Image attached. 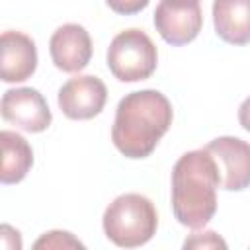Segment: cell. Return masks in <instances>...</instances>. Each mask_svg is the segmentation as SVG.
I'll use <instances>...</instances> for the list:
<instances>
[{
	"mask_svg": "<svg viewBox=\"0 0 250 250\" xmlns=\"http://www.w3.org/2000/svg\"><path fill=\"white\" fill-rule=\"evenodd\" d=\"M172 117V104L162 92H131L117 104L111 141L123 156L146 158L170 129Z\"/></svg>",
	"mask_w": 250,
	"mask_h": 250,
	"instance_id": "cell-1",
	"label": "cell"
},
{
	"mask_svg": "<svg viewBox=\"0 0 250 250\" xmlns=\"http://www.w3.org/2000/svg\"><path fill=\"white\" fill-rule=\"evenodd\" d=\"M217 188H221V172L207 148L182 154L172 170L176 221L193 230L203 229L217 211Z\"/></svg>",
	"mask_w": 250,
	"mask_h": 250,
	"instance_id": "cell-2",
	"label": "cell"
},
{
	"mask_svg": "<svg viewBox=\"0 0 250 250\" xmlns=\"http://www.w3.org/2000/svg\"><path fill=\"white\" fill-rule=\"evenodd\" d=\"M104 232L119 248L146 244L158 229V215L152 201L141 193H123L104 211Z\"/></svg>",
	"mask_w": 250,
	"mask_h": 250,
	"instance_id": "cell-3",
	"label": "cell"
},
{
	"mask_svg": "<svg viewBox=\"0 0 250 250\" xmlns=\"http://www.w3.org/2000/svg\"><path fill=\"white\" fill-rule=\"evenodd\" d=\"M158 51L152 39L137 27L117 33L107 49V68L119 82H139L152 76Z\"/></svg>",
	"mask_w": 250,
	"mask_h": 250,
	"instance_id": "cell-4",
	"label": "cell"
},
{
	"mask_svg": "<svg viewBox=\"0 0 250 250\" xmlns=\"http://www.w3.org/2000/svg\"><path fill=\"white\" fill-rule=\"evenodd\" d=\"M154 27L170 45L191 43L203 27L199 0H160L154 10Z\"/></svg>",
	"mask_w": 250,
	"mask_h": 250,
	"instance_id": "cell-5",
	"label": "cell"
},
{
	"mask_svg": "<svg viewBox=\"0 0 250 250\" xmlns=\"http://www.w3.org/2000/svg\"><path fill=\"white\" fill-rule=\"evenodd\" d=\"M57 102L68 119L86 121L102 113L107 102V88L102 78L94 74H80L59 88Z\"/></svg>",
	"mask_w": 250,
	"mask_h": 250,
	"instance_id": "cell-6",
	"label": "cell"
},
{
	"mask_svg": "<svg viewBox=\"0 0 250 250\" xmlns=\"http://www.w3.org/2000/svg\"><path fill=\"white\" fill-rule=\"evenodd\" d=\"M0 111L4 121L25 133H41L53 121L47 100L35 88L6 90L0 102Z\"/></svg>",
	"mask_w": 250,
	"mask_h": 250,
	"instance_id": "cell-7",
	"label": "cell"
},
{
	"mask_svg": "<svg viewBox=\"0 0 250 250\" xmlns=\"http://www.w3.org/2000/svg\"><path fill=\"white\" fill-rule=\"evenodd\" d=\"M205 148L217 160L223 189L242 191L250 186V143L238 137H217Z\"/></svg>",
	"mask_w": 250,
	"mask_h": 250,
	"instance_id": "cell-8",
	"label": "cell"
},
{
	"mask_svg": "<svg viewBox=\"0 0 250 250\" xmlns=\"http://www.w3.org/2000/svg\"><path fill=\"white\" fill-rule=\"evenodd\" d=\"M49 53L55 66L62 72H80L92 59V39L86 27L64 23L57 27L49 41Z\"/></svg>",
	"mask_w": 250,
	"mask_h": 250,
	"instance_id": "cell-9",
	"label": "cell"
},
{
	"mask_svg": "<svg viewBox=\"0 0 250 250\" xmlns=\"http://www.w3.org/2000/svg\"><path fill=\"white\" fill-rule=\"evenodd\" d=\"M0 74L6 84L31 78L37 68L35 41L21 31H4L0 37Z\"/></svg>",
	"mask_w": 250,
	"mask_h": 250,
	"instance_id": "cell-10",
	"label": "cell"
},
{
	"mask_svg": "<svg viewBox=\"0 0 250 250\" xmlns=\"http://www.w3.org/2000/svg\"><path fill=\"white\" fill-rule=\"evenodd\" d=\"M215 33L230 45L250 43V0H213Z\"/></svg>",
	"mask_w": 250,
	"mask_h": 250,
	"instance_id": "cell-11",
	"label": "cell"
},
{
	"mask_svg": "<svg viewBox=\"0 0 250 250\" xmlns=\"http://www.w3.org/2000/svg\"><path fill=\"white\" fill-rule=\"evenodd\" d=\"M2 143V170H0V182L2 184H18L21 182L31 164H33V150L29 143L16 131H2L0 133Z\"/></svg>",
	"mask_w": 250,
	"mask_h": 250,
	"instance_id": "cell-12",
	"label": "cell"
},
{
	"mask_svg": "<svg viewBox=\"0 0 250 250\" xmlns=\"http://www.w3.org/2000/svg\"><path fill=\"white\" fill-rule=\"evenodd\" d=\"M33 248H84V244L66 230H49L35 240Z\"/></svg>",
	"mask_w": 250,
	"mask_h": 250,
	"instance_id": "cell-13",
	"label": "cell"
},
{
	"mask_svg": "<svg viewBox=\"0 0 250 250\" xmlns=\"http://www.w3.org/2000/svg\"><path fill=\"white\" fill-rule=\"evenodd\" d=\"M184 248H227V242L215 232V230H205V232H193L189 238H186Z\"/></svg>",
	"mask_w": 250,
	"mask_h": 250,
	"instance_id": "cell-14",
	"label": "cell"
},
{
	"mask_svg": "<svg viewBox=\"0 0 250 250\" xmlns=\"http://www.w3.org/2000/svg\"><path fill=\"white\" fill-rule=\"evenodd\" d=\"M150 0H105V4L115 12V14H121V16H133V14H139L141 10H145L148 6Z\"/></svg>",
	"mask_w": 250,
	"mask_h": 250,
	"instance_id": "cell-15",
	"label": "cell"
},
{
	"mask_svg": "<svg viewBox=\"0 0 250 250\" xmlns=\"http://www.w3.org/2000/svg\"><path fill=\"white\" fill-rule=\"evenodd\" d=\"M238 121H240V125H242V129L250 133V96H248V98L240 104V107H238Z\"/></svg>",
	"mask_w": 250,
	"mask_h": 250,
	"instance_id": "cell-16",
	"label": "cell"
}]
</instances>
